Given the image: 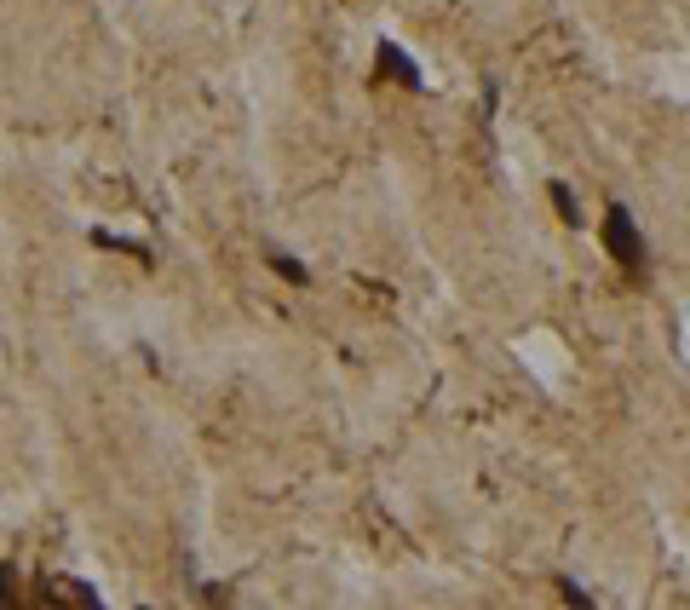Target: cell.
I'll return each instance as SVG.
<instances>
[{
	"mask_svg": "<svg viewBox=\"0 0 690 610\" xmlns=\"http://www.w3.org/2000/svg\"><path fill=\"white\" fill-rule=\"evenodd\" d=\"M547 202H552V213H558L564 225H581V196L570 190V179H552V185H547Z\"/></svg>",
	"mask_w": 690,
	"mask_h": 610,
	"instance_id": "obj_4",
	"label": "cell"
},
{
	"mask_svg": "<svg viewBox=\"0 0 690 610\" xmlns=\"http://www.w3.org/2000/svg\"><path fill=\"white\" fill-rule=\"evenodd\" d=\"M604 248H610V259L627 265V271H644V265H650V248H644L639 225H633V213L621 208V202L604 208Z\"/></svg>",
	"mask_w": 690,
	"mask_h": 610,
	"instance_id": "obj_1",
	"label": "cell"
},
{
	"mask_svg": "<svg viewBox=\"0 0 690 610\" xmlns=\"http://www.w3.org/2000/svg\"><path fill=\"white\" fill-rule=\"evenodd\" d=\"M374 58H380V70H386V81H397V87H409V93H420L426 87V75H420V64H414L409 52L397 47V41H380L374 47Z\"/></svg>",
	"mask_w": 690,
	"mask_h": 610,
	"instance_id": "obj_2",
	"label": "cell"
},
{
	"mask_svg": "<svg viewBox=\"0 0 690 610\" xmlns=\"http://www.w3.org/2000/svg\"><path fill=\"white\" fill-rule=\"evenodd\" d=\"M64 593H75V599H81V605H104V599H98V593H92L87 582H75V576H69V587H64Z\"/></svg>",
	"mask_w": 690,
	"mask_h": 610,
	"instance_id": "obj_7",
	"label": "cell"
},
{
	"mask_svg": "<svg viewBox=\"0 0 690 610\" xmlns=\"http://www.w3.org/2000/svg\"><path fill=\"white\" fill-rule=\"evenodd\" d=\"M98 248H121V254H133L138 265H150V242H127V236H110V231H92Z\"/></svg>",
	"mask_w": 690,
	"mask_h": 610,
	"instance_id": "obj_5",
	"label": "cell"
},
{
	"mask_svg": "<svg viewBox=\"0 0 690 610\" xmlns=\"http://www.w3.org/2000/svg\"><path fill=\"white\" fill-rule=\"evenodd\" d=\"M558 593H564L570 605H593V593H587V587H575V582H558Z\"/></svg>",
	"mask_w": 690,
	"mask_h": 610,
	"instance_id": "obj_6",
	"label": "cell"
},
{
	"mask_svg": "<svg viewBox=\"0 0 690 610\" xmlns=\"http://www.w3.org/2000/svg\"><path fill=\"white\" fill-rule=\"evenodd\" d=\"M259 254H265V265H271V271H276L282 282H294V288H311V265H305V259L294 254V248H276V242H265Z\"/></svg>",
	"mask_w": 690,
	"mask_h": 610,
	"instance_id": "obj_3",
	"label": "cell"
}]
</instances>
